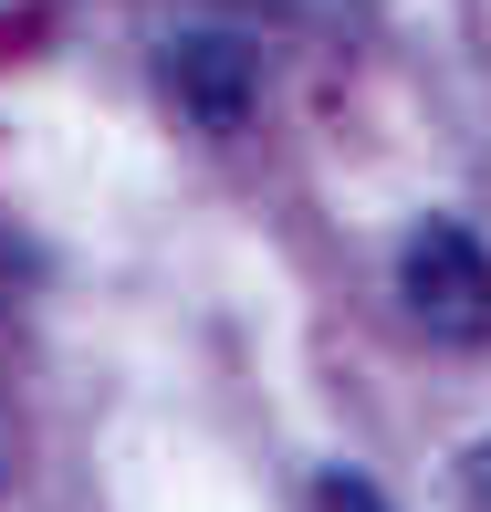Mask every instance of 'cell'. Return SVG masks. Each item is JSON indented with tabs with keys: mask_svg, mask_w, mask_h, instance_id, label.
Segmentation results:
<instances>
[{
	"mask_svg": "<svg viewBox=\"0 0 491 512\" xmlns=\"http://www.w3.org/2000/svg\"><path fill=\"white\" fill-rule=\"evenodd\" d=\"M460 481H471V502L491 512V439H481V450H471V471H460Z\"/></svg>",
	"mask_w": 491,
	"mask_h": 512,
	"instance_id": "4",
	"label": "cell"
},
{
	"mask_svg": "<svg viewBox=\"0 0 491 512\" xmlns=\"http://www.w3.org/2000/svg\"><path fill=\"white\" fill-rule=\"evenodd\" d=\"M324 512H397L377 481H356V471H324Z\"/></svg>",
	"mask_w": 491,
	"mask_h": 512,
	"instance_id": "3",
	"label": "cell"
},
{
	"mask_svg": "<svg viewBox=\"0 0 491 512\" xmlns=\"http://www.w3.org/2000/svg\"><path fill=\"white\" fill-rule=\"evenodd\" d=\"M157 84H168L178 115H199V126H241L251 115V84H262V63H251L241 32H168L157 42Z\"/></svg>",
	"mask_w": 491,
	"mask_h": 512,
	"instance_id": "2",
	"label": "cell"
},
{
	"mask_svg": "<svg viewBox=\"0 0 491 512\" xmlns=\"http://www.w3.org/2000/svg\"><path fill=\"white\" fill-rule=\"evenodd\" d=\"M397 304L429 345H481L491 335V251L460 220H418L397 251Z\"/></svg>",
	"mask_w": 491,
	"mask_h": 512,
	"instance_id": "1",
	"label": "cell"
}]
</instances>
